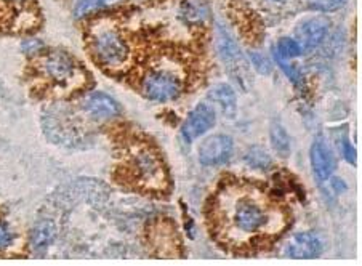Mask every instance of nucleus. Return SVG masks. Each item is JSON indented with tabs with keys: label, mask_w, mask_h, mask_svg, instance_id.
<instances>
[{
	"label": "nucleus",
	"mask_w": 362,
	"mask_h": 266,
	"mask_svg": "<svg viewBox=\"0 0 362 266\" xmlns=\"http://www.w3.org/2000/svg\"><path fill=\"white\" fill-rule=\"evenodd\" d=\"M310 159H311L313 172H315V175L319 180L327 181L332 178V175L335 172L337 162L327 144L324 141L313 143L311 151H310Z\"/></svg>",
	"instance_id": "nucleus-14"
},
{
	"label": "nucleus",
	"mask_w": 362,
	"mask_h": 266,
	"mask_svg": "<svg viewBox=\"0 0 362 266\" xmlns=\"http://www.w3.org/2000/svg\"><path fill=\"white\" fill-rule=\"evenodd\" d=\"M271 144L281 157H287L291 154V137H288V133L282 125L274 124L271 127Z\"/></svg>",
	"instance_id": "nucleus-19"
},
{
	"label": "nucleus",
	"mask_w": 362,
	"mask_h": 266,
	"mask_svg": "<svg viewBox=\"0 0 362 266\" xmlns=\"http://www.w3.org/2000/svg\"><path fill=\"white\" fill-rule=\"evenodd\" d=\"M345 4L346 0H308V7L316 11H335Z\"/></svg>",
	"instance_id": "nucleus-23"
},
{
	"label": "nucleus",
	"mask_w": 362,
	"mask_h": 266,
	"mask_svg": "<svg viewBox=\"0 0 362 266\" xmlns=\"http://www.w3.org/2000/svg\"><path fill=\"white\" fill-rule=\"evenodd\" d=\"M141 92L148 100L167 103L177 100L183 92V79L177 71L167 66H159L148 71L141 81Z\"/></svg>",
	"instance_id": "nucleus-4"
},
{
	"label": "nucleus",
	"mask_w": 362,
	"mask_h": 266,
	"mask_svg": "<svg viewBox=\"0 0 362 266\" xmlns=\"http://www.w3.org/2000/svg\"><path fill=\"white\" fill-rule=\"evenodd\" d=\"M244 161L247 166L255 168V170H268L273 164V159H271L268 151L262 146H252L244 156Z\"/></svg>",
	"instance_id": "nucleus-18"
},
{
	"label": "nucleus",
	"mask_w": 362,
	"mask_h": 266,
	"mask_svg": "<svg viewBox=\"0 0 362 266\" xmlns=\"http://www.w3.org/2000/svg\"><path fill=\"white\" fill-rule=\"evenodd\" d=\"M269 2H276V4H284V2H287V0H269Z\"/></svg>",
	"instance_id": "nucleus-29"
},
{
	"label": "nucleus",
	"mask_w": 362,
	"mask_h": 266,
	"mask_svg": "<svg viewBox=\"0 0 362 266\" xmlns=\"http://www.w3.org/2000/svg\"><path fill=\"white\" fill-rule=\"evenodd\" d=\"M178 20L183 26L202 28L212 21V7L209 0H180Z\"/></svg>",
	"instance_id": "nucleus-10"
},
{
	"label": "nucleus",
	"mask_w": 362,
	"mask_h": 266,
	"mask_svg": "<svg viewBox=\"0 0 362 266\" xmlns=\"http://www.w3.org/2000/svg\"><path fill=\"white\" fill-rule=\"evenodd\" d=\"M11 243H13V234L4 221H0V252L8 249Z\"/></svg>",
	"instance_id": "nucleus-26"
},
{
	"label": "nucleus",
	"mask_w": 362,
	"mask_h": 266,
	"mask_svg": "<svg viewBox=\"0 0 362 266\" xmlns=\"http://www.w3.org/2000/svg\"><path fill=\"white\" fill-rule=\"evenodd\" d=\"M114 4H117V0H79V2L76 4L74 16L81 20V18L93 15L96 11L110 8Z\"/></svg>",
	"instance_id": "nucleus-20"
},
{
	"label": "nucleus",
	"mask_w": 362,
	"mask_h": 266,
	"mask_svg": "<svg viewBox=\"0 0 362 266\" xmlns=\"http://www.w3.org/2000/svg\"><path fill=\"white\" fill-rule=\"evenodd\" d=\"M42 42L37 39H26L23 42V50L28 53V55H35V53H40L42 50Z\"/></svg>",
	"instance_id": "nucleus-27"
},
{
	"label": "nucleus",
	"mask_w": 362,
	"mask_h": 266,
	"mask_svg": "<svg viewBox=\"0 0 362 266\" xmlns=\"http://www.w3.org/2000/svg\"><path fill=\"white\" fill-rule=\"evenodd\" d=\"M216 52H218V57L221 58L223 64L226 66V69L233 72L234 79L244 87L245 59L243 50L223 24H218V28H216Z\"/></svg>",
	"instance_id": "nucleus-6"
},
{
	"label": "nucleus",
	"mask_w": 362,
	"mask_h": 266,
	"mask_svg": "<svg viewBox=\"0 0 362 266\" xmlns=\"http://www.w3.org/2000/svg\"><path fill=\"white\" fill-rule=\"evenodd\" d=\"M249 57H250L252 64L255 66V69L260 72V74H269V72H271V62L267 57L262 55V53H255V52H250Z\"/></svg>",
	"instance_id": "nucleus-24"
},
{
	"label": "nucleus",
	"mask_w": 362,
	"mask_h": 266,
	"mask_svg": "<svg viewBox=\"0 0 362 266\" xmlns=\"http://www.w3.org/2000/svg\"><path fill=\"white\" fill-rule=\"evenodd\" d=\"M274 52L277 55H281L282 58H298L303 55V48H301L300 42L297 39L292 37H282L277 42V45L274 47Z\"/></svg>",
	"instance_id": "nucleus-21"
},
{
	"label": "nucleus",
	"mask_w": 362,
	"mask_h": 266,
	"mask_svg": "<svg viewBox=\"0 0 362 266\" xmlns=\"http://www.w3.org/2000/svg\"><path fill=\"white\" fill-rule=\"evenodd\" d=\"M210 100L220 106L221 112L225 114L226 117H234L238 112V96L234 88L231 86H226V83H221V86H216L212 92H210Z\"/></svg>",
	"instance_id": "nucleus-16"
},
{
	"label": "nucleus",
	"mask_w": 362,
	"mask_h": 266,
	"mask_svg": "<svg viewBox=\"0 0 362 266\" xmlns=\"http://www.w3.org/2000/svg\"><path fill=\"white\" fill-rule=\"evenodd\" d=\"M273 57H274V62L279 64V68L284 71V74H286V77L288 79V81L292 82V86L297 87L298 90H303V87H305V76H303V72L300 71L298 66L288 62L287 58H282L281 55H277L274 50H273Z\"/></svg>",
	"instance_id": "nucleus-17"
},
{
	"label": "nucleus",
	"mask_w": 362,
	"mask_h": 266,
	"mask_svg": "<svg viewBox=\"0 0 362 266\" xmlns=\"http://www.w3.org/2000/svg\"><path fill=\"white\" fill-rule=\"evenodd\" d=\"M130 170L138 185L146 190H164L167 172L164 162L151 148L136 149L130 157Z\"/></svg>",
	"instance_id": "nucleus-5"
},
{
	"label": "nucleus",
	"mask_w": 362,
	"mask_h": 266,
	"mask_svg": "<svg viewBox=\"0 0 362 266\" xmlns=\"http://www.w3.org/2000/svg\"><path fill=\"white\" fill-rule=\"evenodd\" d=\"M39 74L48 86L63 92L79 88L83 79L79 63L63 50H50L40 55Z\"/></svg>",
	"instance_id": "nucleus-2"
},
{
	"label": "nucleus",
	"mask_w": 362,
	"mask_h": 266,
	"mask_svg": "<svg viewBox=\"0 0 362 266\" xmlns=\"http://www.w3.org/2000/svg\"><path fill=\"white\" fill-rule=\"evenodd\" d=\"M231 223L236 231L255 236L268 231L271 225V215L269 209L263 202L257 201L252 196L239 197L236 202L233 204L231 212Z\"/></svg>",
	"instance_id": "nucleus-3"
},
{
	"label": "nucleus",
	"mask_w": 362,
	"mask_h": 266,
	"mask_svg": "<svg viewBox=\"0 0 362 266\" xmlns=\"http://www.w3.org/2000/svg\"><path fill=\"white\" fill-rule=\"evenodd\" d=\"M33 2L34 0H0V5L7 10L16 11L18 18H21V16L31 15V10H29V7H31Z\"/></svg>",
	"instance_id": "nucleus-22"
},
{
	"label": "nucleus",
	"mask_w": 362,
	"mask_h": 266,
	"mask_svg": "<svg viewBox=\"0 0 362 266\" xmlns=\"http://www.w3.org/2000/svg\"><path fill=\"white\" fill-rule=\"evenodd\" d=\"M57 238V225L52 220H40L35 223L31 233V249L34 252H45Z\"/></svg>",
	"instance_id": "nucleus-15"
},
{
	"label": "nucleus",
	"mask_w": 362,
	"mask_h": 266,
	"mask_svg": "<svg viewBox=\"0 0 362 266\" xmlns=\"http://www.w3.org/2000/svg\"><path fill=\"white\" fill-rule=\"evenodd\" d=\"M92 57L101 68L117 71L130 59V47L120 29L110 23H98L88 39Z\"/></svg>",
	"instance_id": "nucleus-1"
},
{
	"label": "nucleus",
	"mask_w": 362,
	"mask_h": 266,
	"mask_svg": "<svg viewBox=\"0 0 362 266\" xmlns=\"http://www.w3.org/2000/svg\"><path fill=\"white\" fill-rule=\"evenodd\" d=\"M330 188L334 190V192H337V195H340V192H343L346 190V185L343 183V181L340 178H334V181L330 183Z\"/></svg>",
	"instance_id": "nucleus-28"
},
{
	"label": "nucleus",
	"mask_w": 362,
	"mask_h": 266,
	"mask_svg": "<svg viewBox=\"0 0 362 266\" xmlns=\"http://www.w3.org/2000/svg\"><path fill=\"white\" fill-rule=\"evenodd\" d=\"M329 28L330 24L325 18H311V20L301 23L298 28V42L303 52H311L324 44Z\"/></svg>",
	"instance_id": "nucleus-12"
},
{
	"label": "nucleus",
	"mask_w": 362,
	"mask_h": 266,
	"mask_svg": "<svg viewBox=\"0 0 362 266\" xmlns=\"http://www.w3.org/2000/svg\"><path fill=\"white\" fill-rule=\"evenodd\" d=\"M234 153V141L228 135H212L199 146V161L201 164L215 167L226 164Z\"/></svg>",
	"instance_id": "nucleus-7"
},
{
	"label": "nucleus",
	"mask_w": 362,
	"mask_h": 266,
	"mask_svg": "<svg viewBox=\"0 0 362 266\" xmlns=\"http://www.w3.org/2000/svg\"><path fill=\"white\" fill-rule=\"evenodd\" d=\"M44 129L52 140L63 144H72L79 137L77 125L71 122L68 114L59 110H53L47 114L44 119Z\"/></svg>",
	"instance_id": "nucleus-9"
},
{
	"label": "nucleus",
	"mask_w": 362,
	"mask_h": 266,
	"mask_svg": "<svg viewBox=\"0 0 362 266\" xmlns=\"http://www.w3.org/2000/svg\"><path fill=\"white\" fill-rule=\"evenodd\" d=\"M340 149H341L343 159H345L348 164L356 166V149L351 144V141L348 140V137H343V140L340 141Z\"/></svg>",
	"instance_id": "nucleus-25"
},
{
	"label": "nucleus",
	"mask_w": 362,
	"mask_h": 266,
	"mask_svg": "<svg viewBox=\"0 0 362 266\" xmlns=\"http://www.w3.org/2000/svg\"><path fill=\"white\" fill-rule=\"evenodd\" d=\"M216 114L212 105L201 103L192 110L181 127V135L186 141H194L205 135L215 125Z\"/></svg>",
	"instance_id": "nucleus-8"
},
{
	"label": "nucleus",
	"mask_w": 362,
	"mask_h": 266,
	"mask_svg": "<svg viewBox=\"0 0 362 266\" xmlns=\"http://www.w3.org/2000/svg\"><path fill=\"white\" fill-rule=\"evenodd\" d=\"M324 250L321 238L315 233H300L287 244L286 257L288 258H317Z\"/></svg>",
	"instance_id": "nucleus-13"
},
{
	"label": "nucleus",
	"mask_w": 362,
	"mask_h": 266,
	"mask_svg": "<svg viewBox=\"0 0 362 266\" xmlns=\"http://www.w3.org/2000/svg\"><path fill=\"white\" fill-rule=\"evenodd\" d=\"M82 110L96 120H110L120 114L119 103L103 92H92L82 100Z\"/></svg>",
	"instance_id": "nucleus-11"
}]
</instances>
